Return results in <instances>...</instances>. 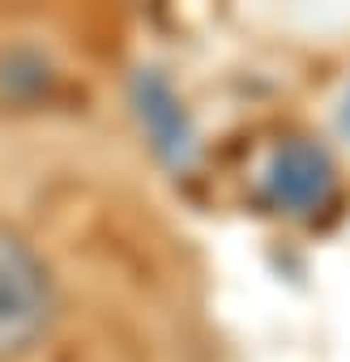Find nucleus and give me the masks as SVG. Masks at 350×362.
I'll list each match as a JSON object with an SVG mask.
<instances>
[{
	"label": "nucleus",
	"mask_w": 350,
	"mask_h": 362,
	"mask_svg": "<svg viewBox=\"0 0 350 362\" xmlns=\"http://www.w3.org/2000/svg\"><path fill=\"white\" fill-rule=\"evenodd\" d=\"M52 277L35 247L0 226V362L22 358L52 320Z\"/></svg>",
	"instance_id": "nucleus-1"
},
{
	"label": "nucleus",
	"mask_w": 350,
	"mask_h": 362,
	"mask_svg": "<svg viewBox=\"0 0 350 362\" xmlns=\"http://www.w3.org/2000/svg\"><path fill=\"white\" fill-rule=\"evenodd\" d=\"M337 197V162L312 136H286L261 166V201L282 218H316Z\"/></svg>",
	"instance_id": "nucleus-2"
},
{
	"label": "nucleus",
	"mask_w": 350,
	"mask_h": 362,
	"mask_svg": "<svg viewBox=\"0 0 350 362\" xmlns=\"http://www.w3.org/2000/svg\"><path fill=\"white\" fill-rule=\"evenodd\" d=\"M128 107H132V119H137L145 145L154 149V158L166 170H175V175L193 170V162L201 153L197 124L162 69H137L128 77Z\"/></svg>",
	"instance_id": "nucleus-3"
},
{
	"label": "nucleus",
	"mask_w": 350,
	"mask_h": 362,
	"mask_svg": "<svg viewBox=\"0 0 350 362\" xmlns=\"http://www.w3.org/2000/svg\"><path fill=\"white\" fill-rule=\"evenodd\" d=\"M52 64L43 52L35 47H9V52H0V103H35L47 94L52 86Z\"/></svg>",
	"instance_id": "nucleus-4"
},
{
	"label": "nucleus",
	"mask_w": 350,
	"mask_h": 362,
	"mask_svg": "<svg viewBox=\"0 0 350 362\" xmlns=\"http://www.w3.org/2000/svg\"><path fill=\"white\" fill-rule=\"evenodd\" d=\"M337 124H341V132L350 136V90H346V98H341V111H337Z\"/></svg>",
	"instance_id": "nucleus-5"
}]
</instances>
